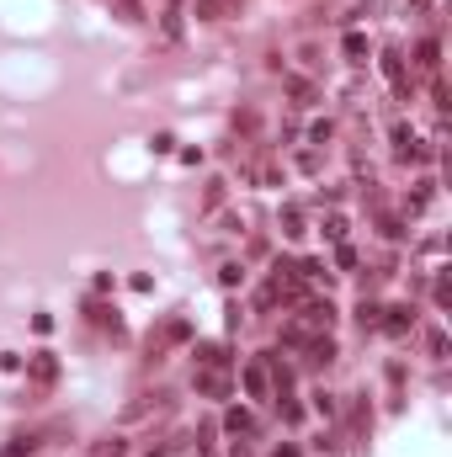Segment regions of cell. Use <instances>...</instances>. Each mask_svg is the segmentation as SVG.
<instances>
[{"label":"cell","instance_id":"obj_16","mask_svg":"<svg viewBox=\"0 0 452 457\" xmlns=\"http://www.w3.org/2000/svg\"><path fill=\"white\" fill-rule=\"evenodd\" d=\"M288 91L298 96V107H314V85H304V80H288Z\"/></svg>","mask_w":452,"mask_h":457},{"label":"cell","instance_id":"obj_1","mask_svg":"<svg viewBox=\"0 0 452 457\" xmlns=\"http://www.w3.org/2000/svg\"><path fill=\"white\" fill-rule=\"evenodd\" d=\"M245 394L250 399H271V367H267V357H256L245 367Z\"/></svg>","mask_w":452,"mask_h":457},{"label":"cell","instance_id":"obj_15","mask_svg":"<svg viewBox=\"0 0 452 457\" xmlns=\"http://www.w3.org/2000/svg\"><path fill=\"white\" fill-rule=\"evenodd\" d=\"M420 208H431V181H420L410 192V213H420Z\"/></svg>","mask_w":452,"mask_h":457},{"label":"cell","instance_id":"obj_7","mask_svg":"<svg viewBox=\"0 0 452 457\" xmlns=\"http://www.w3.org/2000/svg\"><path fill=\"white\" fill-rule=\"evenodd\" d=\"M341 48H346V59L351 64H362L372 54V43H368V32H346V43H341Z\"/></svg>","mask_w":452,"mask_h":457},{"label":"cell","instance_id":"obj_3","mask_svg":"<svg viewBox=\"0 0 452 457\" xmlns=\"http://www.w3.org/2000/svg\"><path fill=\"white\" fill-rule=\"evenodd\" d=\"M197 394L203 399H229V372L224 367H203L197 372Z\"/></svg>","mask_w":452,"mask_h":457},{"label":"cell","instance_id":"obj_22","mask_svg":"<svg viewBox=\"0 0 452 457\" xmlns=\"http://www.w3.org/2000/svg\"><path fill=\"white\" fill-rule=\"evenodd\" d=\"M277 457H298V447H277Z\"/></svg>","mask_w":452,"mask_h":457},{"label":"cell","instance_id":"obj_13","mask_svg":"<svg viewBox=\"0 0 452 457\" xmlns=\"http://www.w3.org/2000/svg\"><path fill=\"white\" fill-rule=\"evenodd\" d=\"M325 239H330V245H346V219H341V213H330V219H325Z\"/></svg>","mask_w":452,"mask_h":457},{"label":"cell","instance_id":"obj_17","mask_svg":"<svg viewBox=\"0 0 452 457\" xmlns=\"http://www.w3.org/2000/svg\"><path fill=\"white\" fill-rule=\"evenodd\" d=\"M426 351L442 361V357H447V335H442V330H431V335H426Z\"/></svg>","mask_w":452,"mask_h":457},{"label":"cell","instance_id":"obj_8","mask_svg":"<svg viewBox=\"0 0 452 457\" xmlns=\"http://www.w3.org/2000/svg\"><path fill=\"white\" fill-rule=\"evenodd\" d=\"M378 319H383V309H378L372 298H362V303H357V324H362V330H378Z\"/></svg>","mask_w":452,"mask_h":457},{"label":"cell","instance_id":"obj_10","mask_svg":"<svg viewBox=\"0 0 452 457\" xmlns=\"http://www.w3.org/2000/svg\"><path fill=\"white\" fill-rule=\"evenodd\" d=\"M282 234L288 239H304L308 229H304V213H298V208H288V213H282Z\"/></svg>","mask_w":452,"mask_h":457},{"label":"cell","instance_id":"obj_12","mask_svg":"<svg viewBox=\"0 0 452 457\" xmlns=\"http://www.w3.org/2000/svg\"><path fill=\"white\" fill-rule=\"evenodd\" d=\"M218 282H224V287H240V282H245V266H240V260H224V266H218Z\"/></svg>","mask_w":452,"mask_h":457},{"label":"cell","instance_id":"obj_11","mask_svg":"<svg viewBox=\"0 0 452 457\" xmlns=\"http://www.w3.org/2000/svg\"><path fill=\"white\" fill-rule=\"evenodd\" d=\"M123 452H128L123 436H106V441H96V447H91V457H123Z\"/></svg>","mask_w":452,"mask_h":457},{"label":"cell","instance_id":"obj_18","mask_svg":"<svg viewBox=\"0 0 452 457\" xmlns=\"http://www.w3.org/2000/svg\"><path fill=\"white\" fill-rule=\"evenodd\" d=\"M192 335V324H186V319H170V324H165V340H186Z\"/></svg>","mask_w":452,"mask_h":457},{"label":"cell","instance_id":"obj_19","mask_svg":"<svg viewBox=\"0 0 452 457\" xmlns=\"http://www.w3.org/2000/svg\"><path fill=\"white\" fill-rule=\"evenodd\" d=\"M335 266H341V271H351V266H357V250H351V245H335Z\"/></svg>","mask_w":452,"mask_h":457},{"label":"cell","instance_id":"obj_2","mask_svg":"<svg viewBox=\"0 0 452 457\" xmlns=\"http://www.w3.org/2000/svg\"><path fill=\"white\" fill-rule=\"evenodd\" d=\"M378 330H389V335H410V330H415V309H410V303H394V309H383Z\"/></svg>","mask_w":452,"mask_h":457},{"label":"cell","instance_id":"obj_6","mask_svg":"<svg viewBox=\"0 0 452 457\" xmlns=\"http://www.w3.org/2000/svg\"><path fill=\"white\" fill-rule=\"evenodd\" d=\"M224 431H229V436H256V415H250V410H229Z\"/></svg>","mask_w":452,"mask_h":457},{"label":"cell","instance_id":"obj_21","mask_svg":"<svg viewBox=\"0 0 452 457\" xmlns=\"http://www.w3.org/2000/svg\"><path fill=\"white\" fill-rule=\"evenodd\" d=\"M197 16L213 21V16H218V0H197Z\"/></svg>","mask_w":452,"mask_h":457},{"label":"cell","instance_id":"obj_23","mask_svg":"<svg viewBox=\"0 0 452 457\" xmlns=\"http://www.w3.org/2000/svg\"><path fill=\"white\" fill-rule=\"evenodd\" d=\"M149 457H170V447H155V452H149Z\"/></svg>","mask_w":452,"mask_h":457},{"label":"cell","instance_id":"obj_14","mask_svg":"<svg viewBox=\"0 0 452 457\" xmlns=\"http://www.w3.org/2000/svg\"><path fill=\"white\" fill-rule=\"evenodd\" d=\"M314 415L335 420V394H325V388H314Z\"/></svg>","mask_w":452,"mask_h":457},{"label":"cell","instance_id":"obj_20","mask_svg":"<svg viewBox=\"0 0 452 457\" xmlns=\"http://www.w3.org/2000/svg\"><path fill=\"white\" fill-rule=\"evenodd\" d=\"M330 133H335V128H330V122H314V128H308V144H325Z\"/></svg>","mask_w":452,"mask_h":457},{"label":"cell","instance_id":"obj_4","mask_svg":"<svg viewBox=\"0 0 452 457\" xmlns=\"http://www.w3.org/2000/svg\"><path fill=\"white\" fill-rule=\"evenodd\" d=\"M27 372H32V383H59V361H54V351H38V357L27 361Z\"/></svg>","mask_w":452,"mask_h":457},{"label":"cell","instance_id":"obj_5","mask_svg":"<svg viewBox=\"0 0 452 457\" xmlns=\"http://www.w3.org/2000/svg\"><path fill=\"white\" fill-rule=\"evenodd\" d=\"M192 357L203 361V367H224V372H229V346H218V340H203Z\"/></svg>","mask_w":452,"mask_h":457},{"label":"cell","instance_id":"obj_9","mask_svg":"<svg viewBox=\"0 0 452 457\" xmlns=\"http://www.w3.org/2000/svg\"><path fill=\"white\" fill-rule=\"evenodd\" d=\"M436 54H442V48H436V38H426V43H420V59H415V64H420L426 75H436V64H442Z\"/></svg>","mask_w":452,"mask_h":457}]
</instances>
